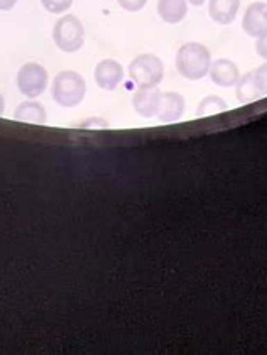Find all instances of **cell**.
I'll list each match as a JSON object with an SVG mask.
<instances>
[{
  "mask_svg": "<svg viewBox=\"0 0 267 355\" xmlns=\"http://www.w3.org/2000/svg\"><path fill=\"white\" fill-rule=\"evenodd\" d=\"M42 7L51 14H63L71 7L73 0H41Z\"/></svg>",
  "mask_w": 267,
  "mask_h": 355,
  "instance_id": "obj_16",
  "label": "cell"
},
{
  "mask_svg": "<svg viewBox=\"0 0 267 355\" xmlns=\"http://www.w3.org/2000/svg\"><path fill=\"white\" fill-rule=\"evenodd\" d=\"M157 14L166 24H180L188 14V0H157Z\"/></svg>",
  "mask_w": 267,
  "mask_h": 355,
  "instance_id": "obj_12",
  "label": "cell"
},
{
  "mask_svg": "<svg viewBox=\"0 0 267 355\" xmlns=\"http://www.w3.org/2000/svg\"><path fill=\"white\" fill-rule=\"evenodd\" d=\"M95 82L102 90L112 92L121 85L123 80L122 64L115 60H103L95 67Z\"/></svg>",
  "mask_w": 267,
  "mask_h": 355,
  "instance_id": "obj_7",
  "label": "cell"
},
{
  "mask_svg": "<svg viewBox=\"0 0 267 355\" xmlns=\"http://www.w3.org/2000/svg\"><path fill=\"white\" fill-rule=\"evenodd\" d=\"M255 53H257L262 60L267 61V34L257 37V41H255Z\"/></svg>",
  "mask_w": 267,
  "mask_h": 355,
  "instance_id": "obj_19",
  "label": "cell"
},
{
  "mask_svg": "<svg viewBox=\"0 0 267 355\" xmlns=\"http://www.w3.org/2000/svg\"><path fill=\"white\" fill-rule=\"evenodd\" d=\"M212 67V53L201 42H187L176 53V69L184 80L198 82Z\"/></svg>",
  "mask_w": 267,
  "mask_h": 355,
  "instance_id": "obj_1",
  "label": "cell"
},
{
  "mask_svg": "<svg viewBox=\"0 0 267 355\" xmlns=\"http://www.w3.org/2000/svg\"><path fill=\"white\" fill-rule=\"evenodd\" d=\"M254 73V82L257 85L259 92L262 96H267V63L261 64Z\"/></svg>",
  "mask_w": 267,
  "mask_h": 355,
  "instance_id": "obj_17",
  "label": "cell"
},
{
  "mask_svg": "<svg viewBox=\"0 0 267 355\" xmlns=\"http://www.w3.org/2000/svg\"><path fill=\"white\" fill-rule=\"evenodd\" d=\"M242 29L246 31L247 36L257 37L267 34V3L266 2H252L246 9L242 17Z\"/></svg>",
  "mask_w": 267,
  "mask_h": 355,
  "instance_id": "obj_6",
  "label": "cell"
},
{
  "mask_svg": "<svg viewBox=\"0 0 267 355\" xmlns=\"http://www.w3.org/2000/svg\"><path fill=\"white\" fill-rule=\"evenodd\" d=\"M53 41L63 53L80 51L85 42L83 22L73 14L60 17L53 28Z\"/></svg>",
  "mask_w": 267,
  "mask_h": 355,
  "instance_id": "obj_4",
  "label": "cell"
},
{
  "mask_svg": "<svg viewBox=\"0 0 267 355\" xmlns=\"http://www.w3.org/2000/svg\"><path fill=\"white\" fill-rule=\"evenodd\" d=\"M235 95L241 103H252L255 100H261L262 95L259 92L257 85L254 82V73L249 71L239 78L237 85H235Z\"/></svg>",
  "mask_w": 267,
  "mask_h": 355,
  "instance_id": "obj_14",
  "label": "cell"
},
{
  "mask_svg": "<svg viewBox=\"0 0 267 355\" xmlns=\"http://www.w3.org/2000/svg\"><path fill=\"white\" fill-rule=\"evenodd\" d=\"M3 110H6V100H3L2 94H0V115L3 114Z\"/></svg>",
  "mask_w": 267,
  "mask_h": 355,
  "instance_id": "obj_23",
  "label": "cell"
},
{
  "mask_svg": "<svg viewBox=\"0 0 267 355\" xmlns=\"http://www.w3.org/2000/svg\"><path fill=\"white\" fill-rule=\"evenodd\" d=\"M117 2L126 12H141L146 7L147 0H117Z\"/></svg>",
  "mask_w": 267,
  "mask_h": 355,
  "instance_id": "obj_18",
  "label": "cell"
},
{
  "mask_svg": "<svg viewBox=\"0 0 267 355\" xmlns=\"http://www.w3.org/2000/svg\"><path fill=\"white\" fill-rule=\"evenodd\" d=\"M15 121L19 122H27V123H40V125H44L46 121H48V114H46V109L37 102H24L17 107L14 112Z\"/></svg>",
  "mask_w": 267,
  "mask_h": 355,
  "instance_id": "obj_13",
  "label": "cell"
},
{
  "mask_svg": "<svg viewBox=\"0 0 267 355\" xmlns=\"http://www.w3.org/2000/svg\"><path fill=\"white\" fill-rule=\"evenodd\" d=\"M241 9V0H210L208 14L220 26H230Z\"/></svg>",
  "mask_w": 267,
  "mask_h": 355,
  "instance_id": "obj_11",
  "label": "cell"
},
{
  "mask_svg": "<svg viewBox=\"0 0 267 355\" xmlns=\"http://www.w3.org/2000/svg\"><path fill=\"white\" fill-rule=\"evenodd\" d=\"M184 103H187V100L181 94H178V92H166L161 96V107L160 112H157V119L164 123L178 121V119L183 117Z\"/></svg>",
  "mask_w": 267,
  "mask_h": 355,
  "instance_id": "obj_10",
  "label": "cell"
},
{
  "mask_svg": "<svg viewBox=\"0 0 267 355\" xmlns=\"http://www.w3.org/2000/svg\"><path fill=\"white\" fill-rule=\"evenodd\" d=\"M129 78L137 88H154L164 78V64L161 58L150 53L135 56L129 64Z\"/></svg>",
  "mask_w": 267,
  "mask_h": 355,
  "instance_id": "obj_3",
  "label": "cell"
},
{
  "mask_svg": "<svg viewBox=\"0 0 267 355\" xmlns=\"http://www.w3.org/2000/svg\"><path fill=\"white\" fill-rule=\"evenodd\" d=\"M189 3H191V6H195V7H200V6H203L205 2H207V0H188Z\"/></svg>",
  "mask_w": 267,
  "mask_h": 355,
  "instance_id": "obj_22",
  "label": "cell"
},
{
  "mask_svg": "<svg viewBox=\"0 0 267 355\" xmlns=\"http://www.w3.org/2000/svg\"><path fill=\"white\" fill-rule=\"evenodd\" d=\"M161 96L162 92L154 88H139L132 96V107L141 117L150 119L157 117V112L161 107Z\"/></svg>",
  "mask_w": 267,
  "mask_h": 355,
  "instance_id": "obj_8",
  "label": "cell"
},
{
  "mask_svg": "<svg viewBox=\"0 0 267 355\" xmlns=\"http://www.w3.org/2000/svg\"><path fill=\"white\" fill-rule=\"evenodd\" d=\"M15 3H17V0H0V10H2V12L12 10Z\"/></svg>",
  "mask_w": 267,
  "mask_h": 355,
  "instance_id": "obj_21",
  "label": "cell"
},
{
  "mask_svg": "<svg viewBox=\"0 0 267 355\" xmlns=\"http://www.w3.org/2000/svg\"><path fill=\"white\" fill-rule=\"evenodd\" d=\"M85 94H87V82L78 71L64 69L54 76L51 96L60 107H64V109L78 107L83 102Z\"/></svg>",
  "mask_w": 267,
  "mask_h": 355,
  "instance_id": "obj_2",
  "label": "cell"
},
{
  "mask_svg": "<svg viewBox=\"0 0 267 355\" xmlns=\"http://www.w3.org/2000/svg\"><path fill=\"white\" fill-rule=\"evenodd\" d=\"M81 127H108V122L102 121V119H98V117H95V119H90V121L81 123Z\"/></svg>",
  "mask_w": 267,
  "mask_h": 355,
  "instance_id": "obj_20",
  "label": "cell"
},
{
  "mask_svg": "<svg viewBox=\"0 0 267 355\" xmlns=\"http://www.w3.org/2000/svg\"><path fill=\"white\" fill-rule=\"evenodd\" d=\"M48 71L40 63L22 64L17 73V88L27 98H36L48 88Z\"/></svg>",
  "mask_w": 267,
  "mask_h": 355,
  "instance_id": "obj_5",
  "label": "cell"
},
{
  "mask_svg": "<svg viewBox=\"0 0 267 355\" xmlns=\"http://www.w3.org/2000/svg\"><path fill=\"white\" fill-rule=\"evenodd\" d=\"M227 109L228 107L222 96H218V95L205 96V98L200 102L198 109H196V117H208V115L225 112Z\"/></svg>",
  "mask_w": 267,
  "mask_h": 355,
  "instance_id": "obj_15",
  "label": "cell"
},
{
  "mask_svg": "<svg viewBox=\"0 0 267 355\" xmlns=\"http://www.w3.org/2000/svg\"><path fill=\"white\" fill-rule=\"evenodd\" d=\"M208 75H210L212 82L215 85L228 88L237 85L239 78H241V69H239L237 64H235L232 60L220 58V60L212 61V67H210V71H208Z\"/></svg>",
  "mask_w": 267,
  "mask_h": 355,
  "instance_id": "obj_9",
  "label": "cell"
}]
</instances>
